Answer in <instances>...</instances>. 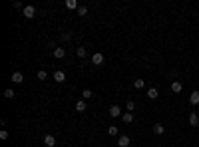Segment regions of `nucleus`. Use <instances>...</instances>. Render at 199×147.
Masks as SVG:
<instances>
[{
  "label": "nucleus",
  "instance_id": "nucleus-4",
  "mask_svg": "<svg viewBox=\"0 0 199 147\" xmlns=\"http://www.w3.org/2000/svg\"><path fill=\"white\" fill-rule=\"evenodd\" d=\"M118 147H129V137L128 135H119L118 137Z\"/></svg>",
  "mask_w": 199,
  "mask_h": 147
},
{
  "label": "nucleus",
  "instance_id": "nucleus-24",
  "mask_svg": "<svg viewBox=\"0 0 199 147\" xmlns=\"http://www.w3.org/2000/svg\"><path fill=\"white\" fill-rule=\"evenodd\" d=\"M78 14H80V16H86V14H88V8H86V6H80V8H78Z\"/></svg>",
  "mask_w": 199,
  "mask_h": 147
},
{
  "label": "nucleus",
  "instance_id": "nucleus-21",
  "mask_svg": "<svg viewBox=\"0 0 199 147\" xmlns=\"http://www.w3.org/2000/svg\"><path fill=\"white\" fill-rule=\"evenodd\" d=\"M92 95H94L92 90H84V91H82V97H84V100H92Z\"/></svg>",
  "mask_w": 199,
  "mask_h": 147
},
{
  "label": "nucleus",
  "instance_id": "nucleus-13",
  "mask_svg": "<svg viewBox=\"0 0 199 147\" xmlns=\"http://www.w3.org/2000/svg\"><path fill=\"white\" fill-rule=\"evenodd\" d=\"M189 101H191L193 105H197V104H199V90H195L193 94L189 95Z\"/></svg>",
  "mask_w": 199,
  "mask_h": 147
},
{
  "label": "nucleus",
  "instance_id": "nucleus-20",
  "mask_svg": "<svg viewBox=\"0 0 199 147\" xmlns=\"http://www.w3.org/2000/svg\"><path fill=\"white\" fill-rule=\"evenodd\" d=\"M14 95H16L14 90H6L4 91V97H6V100H14Z\"/></svg>",
  "mask_w": 199,
  "mask_h": 147
},
{
  "label": "nucleus",
  "instance_id": "nucleus-25",
  "mask_svg": "<svg viewBox=\"0 0 199 147\" xmlns=\"http://www.w3.org/2000/svg\"><path fill=\"white\" fill-rule=\"evenodd\" d=\"M0 139H2V141H4V139H8V131H6V129H2V131H0Z\"/></svg>",
  "mask_w": 199,
  "mask_h": 147
},
{
  "label": "nucleus",
  "instance_id": "nucleus-12",
  "mask_svg": "<svg viewBox=\"0 0 199 147\" xmlns=\"http://www.w3.org/2000/svg\"><path fill=\"white\" fill-rule=\"evenodd\" d=\"M66 56V50H64V48H54V58H64Z\"/></svg>",
  "mask_w": 199,
  "mask_h": 147
},
{
  "label": "nucleus",
  "instance_id": "nucleus-26",
  "mask_svg": "<svg viewBox=\"0 0 199 147\" xmlns=\"http://www.w3.org/2000/svg\"><path fill=\"white\" fill-rule=\"evenodd\" d=\"M14 8H18V10H20V8H22V10H24V6H22V2H14Z\"/></svg>",
  "mask_w": 199,
  "mask_h": 147
},
{
  "label": "nucleus",
  "instance_id": "nucleus-11",
  "mask_svg": "<svg viewBox=\"0 0 199 147\" xmlns=\"http://www.w3.org/2000/svg\"><path fill=\"white\" fill-rule=\"evenodd\" d=\"M189 125H191V127H197V125H199V115L197 113L189 115Z\"/></svg>",
  "mask_w": 199,
  "mask_h": 147
},
{
  "label": "nucleus",
  "instance_id": "nucleus-6",
  "mask_svg": "<svg viewBox=\"0 0 199 147\" xmlns=\"http://www.w3.org/2000/svg\"><path fill=\"white\" fill-rule=\"evenodd\" d=\"M183 90V85H181V81H171V91H173V94H179V91Z\"/></svg>",
  "mask_w": 199,
  "mask_h": 147
},
{
  "label": "nucleus",
  "instance_id": "nucleus-19",
  "mask_svg": "<svg viewBox=\"0 0 199 147\" xmlns=\"http://www.w3.org/2000/svg\"><path fill=\"white\" fill-rule=\"evenodd\" d=\"M133 88H135V90H142V88H145V81H143V80H135V81H133Z\"/></svg>",
  "mask_w": 199,
  "mask_h": 147
},
{
  "label": "nucleus",
  "instance_id": "nucleus-18",
  "mask_svg": "<svg viewBox=\"0 0 199 147\" xmlns=\"http://www.w3.org/2000/svg\"><path fill=\"white\" fill-rule=\"evenodd\" d=\"M76 54H78V58H86L88 56V50L86 48H76Z\"/></svg>",
  "mask_w": 199,
  "mask_h": 147
},
{
  "label": "nucleus",
  "instance_id": "nucleus-16",
  "mask_svg": "<svg viewBox=\"0 0 199 147\" xmlns=\"http://www.w3.org/2000/svg\"><path fill=\"white\" fill-rule=\"evenodd\" d=\"M163 131H165V127H163L161 123H155V125H153V133H155V135H161Z\"/></svg>",
  "mask_w": 199,
  "mask_h": 147
},
{
  "label": "nucleus",
  "instance_id": "nucleus-17",
  "mask_svg": "<svg viewBox=\"0 0 199 147\" xmlns=\"http://www.w3.org/2000/svg\"><path fill=\"white\" fill-rule=\"evenodd\" d=\"M108 135L116 137V135H118V127H116V125H108Z\"/></svg>",
  "mask_w": 199,
  "mask_h": 147
},
{
  "label": "nucleus",
  "instance_id": "nucleus-22",
  "mask_svg": "<svg viewBox=\"0 0 199 147\" xmlns=\"http://www.w3.org/2000/svg\"><path fill=\"white\" fill-rule=\"evenodd\" d=\"M126 109H128V111H133V109H135V101H133V100H129L128 104H126Z\"/></svg>",
  "mask_w": 199,
  "mask_h": 147
},
{
  "label": "nucleus",
  "instance_id": "nucleus-7",
  "mask_svg": "<svg viewBox=\"0 0 199 147\" xmlns=\"http://www.w3.org/2000/svg\"><path fill=\"white\" fill-rule=\"evenodd\" d=\"M54 80L58 81V84H62V81L66 80V74H64V72L62 70H58V72H54Z\"/></svg>",
  "mask_w": 199,
  "mask_h": 147
},
{
  "label": "nucleus",
  "instance_id": "nucleus-23",
  "mask_svg": "<svg viewBox=\"0 0 199 147\" xmlns=\"http://www.w3.org/2000/svg\"><path fill=\"white\" fill-rule=\"evenodd\" d=\"M36 76H38V80H46V78H48V74H46V70H40L38 74H36Z\"/></svg>",
  "mask_w": 199,
  "mask_h": 147
},
{
  "label": "nucleus",
  "instance_id": "nucleus-2",
  "mask_svg": "<svg viewBox=\"0 0 199 147\" xmlns=\"http://www.w3.org/2000/svg\"><path fill=\"white\" fill-rule=\"evenodd\" d=\"M92 64H94V66H102V64H104V54L96 52L94 56H92Z\"/></svg>",
  "mask_w": 199,
  "mask_h": 147
},
{
  "label": "nucleus",
  "instance_id": "nucleus-10",
  "mask_svg": "<svg viewBox=\"0 0 199 147\" xmlns=\"http://www.w3.org/2000/svg\"><path fill=\"white\" fill-rule=\"evenodd\" d=\"M147 97H149V100H157V97H159V91H157L155 88H149V90H147Z\"/></svg>",
  "mask_w": 199,
  "mask_h": 147
},
{
  "label": "nucleus",
  "instance_id": "nucleus-5",
  "mask_svg": "<svg viewBox=\"0 0 199 147\" xmlns=\"http://www.w3.org/2000/svg\"><path fill=\"white\" fill-rule=\"evenodd\" d=\"M44 145H46V147H54V145H56V137H54V135H46V137H44Z\"/></svg>",
  "mask_w": 199,
  "mask_h": 147
},
{
  "label": "nucleus",
  "instance_id": "nucleus-14",
  "mask_svg": "<svg viewBox=\"0 0 199 147\" xmlns=\"http://www.w3.org/2000/svg\"><path fill=\"white\" fill-rule=\"evenodd\" d=\"M66 8L70 10H78L80 6H78V0H66Z\"/></svg>",
  "mask_w": 199,
  "mask_h": 147
},
{
  "label": "nucleus",
  "instance_id": "nucleus-9",
  "mask_svg": "<svg viewBox=\"0 0 199 147\" xmlns=\"http://www.w3.org/2000/svg\"><path fill=\"white\" fill-rule=\"evenodd\" d=\"M12 81H14V84H22V81H24L22 72H14V74H12Z\"/></svg>",
  "mask_w": 199,
  "mask_h": 147
},
{
  "label": "nucleus",
  "instance_id": "nucleus-3",
  "mask_svg": "<svg viewBox=\"0 0 199 147\" xmlns=\"http://www.w3.org/2000/svg\"><path fill=\"white\" fill-rule=\"evenodd\" d=\"M109 115H112V117H122V107H119V105H112V107H109Z\"/></svg>",
  "mask_w": 199,
  "mask_h": 147
},
{
  "label": "nucleus",
  "instance_id": "nucleus-15",
  "mask_svg": "<svg viewBox=\"0 0 199 147\" xmlns=\"http://www.w3.org/2000/svg\"><path fill=\"white\" fill-rule=\"evenodd\" d=\"M76 111H86V100H78L76 101Z\"/></svg>",
  "mask_w": 199,
  "mask_h": 147
},
{
  "label": "nucleus",
  "instance_id": "nucleus-1",
  "mask_svg": "<svg viewBox=\"0 0 199 147\" xmlns=\"http://www.w3.org/2000/svg\"><path fill=\"white\" fill-rule=\"evenodd\" d=\"M22 14L26 16V18H34V14H36V8H34L32 4H28V6H24V10H22Z\"/></svg>",
  "mask_w": 199,
  "mask_h": 147
},
{
  "label": "nucleus",
  "instance_id": "nucleus-27",
  "mask_svg": "<svg viewBox=\"0 0 199 147\" xmlns=\"http://www.w3.org/2000/svg\"><path fill=\"white\" fill-rule=\"evenodd\" d=\"M28 147H32V145H28Z\"/></svg>",
  "mask_w": 199,
  "mask_h": 147
},
{
  "label": "nucleus",
  "instance_id": "nucleus-8",
  "mask_svg": "<svg viewBox=\"0 0 199 147\" xmlns=\"http://www.w3.org/2000/svg\"><path fill=\"white\" fill-rule=\"evenodd\" d=\"M122 119H123V123H132V121H133V113H132V111H123Z\"/></svg>",
  "mask_w": 199,
  "mask_h": 147
}]
</instances>
